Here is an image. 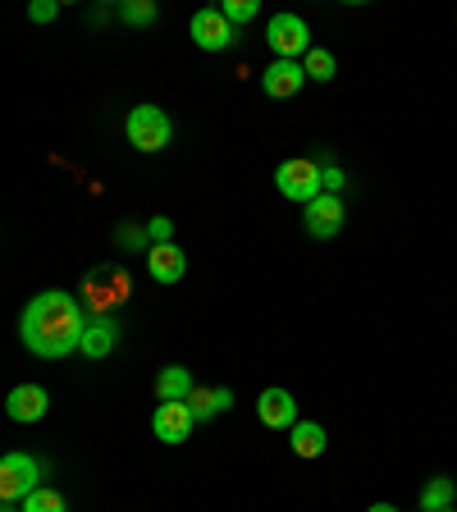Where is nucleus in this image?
<instances>
[{"label":"nucleus","instance_id":"nucleus-26","mask_svg":"<svg viewBox=\"0 0 457 512\" xmlns=\"http://www.w3.org/2000/svg\"><path fill=\"white\" fill-rule=\"evenodd\" d=\"M366 512H398V508H394V503H371Z\"/></svg>","mask_w":457,"mask_h":512},{"label":"nucleus","instance_id":"nucleus-8","mask_svg":"<svg viewBox=\"0 0 457 512\" xmlns=\"http://www.w3.org/2000/svg\"><path fill=\"white\" fill-rule=\"evenodd\" d=\"M343 197L339 192H320L316 202L307 206V215H302V220H307V234L311 238H334L343 229Z\"/></svg>","mask_w":457,"mask_h":512},{"label":"nucleus","instance_id":"nucleus-2","mask_svg":"<svg viewBox=\"0 0 457 512\" xmlns=\"http://www.w3.org/2000/svg\"><path fill=\"white\" fill-rule=\"evenodd\" d=\"M275 188L284 192L288 202H302V206H311L325 192V170H320L316 160H307V156H293V160H284L275 170Z\"/></svg>","mask_w":457,"mask_h":512},{"label":"nucleus","instance_id":"nucleus-9","mask_svg":"<svg viewBox=\"0 0 457 512\" xmlns=\"http://www.w3.org/2000/svg\"><path fill=\"white\" fill-rule=\"evenodd\" d=\"M197 426V416H192L188 403H160L156 416H151V430H156L160 444H183Z\"/></svg>","mask_w":457,"mask_h":512},{"label":"nucleus","instance_id":"nucleus-14","mask_svg":"<svg viewBox=\"0 0 457 512\" xmlns=\"http://www.w3.org/2000/svg\"><path fill=\"white\" fill-rule=\"evenodd\" d=\"M192 389H197V384H192L188 366H165V371L156 375V398L160 403H188Z\"/></svg>","mask_w":457,"mask_h":512},{"label":"nucleus","instance_id":"nucleus-21","mask_svg":"<svg viewBox=\"0 0 457 512\" xmlns=\"http://www.w3.org/2000/svg\"><path fill=\"white\" fill-rule=\"evenodd\" d=\"M256 10H261L256 0H224V5H220V14H224L229 23H234V28H238V23H252V19H256Z\"/></svg>","mask_w":457,"mask_h":512},{"label":"nucleus","instance_id":"nucleus-6","mask_svg":"<svg viewBox=\"0 0 457 512\" xmlns=\"http://www.w3.org/2000/svg\"><path fill=\"white\" fill-rule=\"evenodd\" d=\"M188 32H192V42L202 46V51H229L234 46V23L224 19L220 10H197L192 14V23H188Z\"/></svg>","mask_w":457,"mask_h":512},{"label":"nucleus","instance_id":"nucleus-25","mask_svg":"<svg viewBox=\"0 0 457 512\" xmlns=\"http://www.w3.org/2000/svg\"><path fill=\"white\" fill-rule=\"evenodd\" d=\"M339 188H343V170L330 165V170H325V192H339Z\"/></svg>","mask_w":457,"mask_h":512},{"label":"nucleus","instance_id":"nucleus-17","mask_svg":"<svg viewBox=\"0 0 457 512\" xmlns=\"http://www.w3.org/2000/svg\"><path fill=\"white\" fill-rule=\"evenodd\" d=\"M453 499H457V480L435 476L426 490H421V512H444V508H453Z\"/></svg>","mask_w":457,"mask_h":512},{"label":"nucleus","instance_id":"nucleus-19","mask_svg":"<svg viewBox=\"0 0 457 512\" xmlns=\"http://www.w3.org/2000/svg\"><path fill=\"white\" fill-rule=\"evenodd\" d=\"M23 512H69V503H64L60 490H46V485H37V490L23 499Z\"/></svg>","mask_w":457,"mask_h":512},{"label":"nucleus","instance_id":"nucleus-3","mask_svg":"<svg viewBox=\"0 0 457 512\" xmlns=\"http://www.w3.org/2000/svg\"><path fill=\"white\" fill-rule=\"evenodd\" d=\"M128 142H133V147L138 151H165L170 147V138H174V124H170V115H165V110L160 106H133L128 110Z\"/></svg>","mask_w":457,"mask_h":512},{"label":"nucleus","instance_id":"nucleus-23","mask_svg":"<svg viewBox=\"0 0 457 512\" xmlns=\"http://www.w3.org/2000/svg\"><path fill=\"white\" fill-rule=\"evenodd\" d=\"M55 14H60V5H55V0H37V5H28V19L32 23H51Z\"/></svg>","mask_w":457,"mask_h":512},{"label":"nucleus","instance_id":"nucleus-12","mask_svg":"<svg viewBox=\"0 0 457 512\" xmlns=\"http://www.w3.org/2000/svg\"><path fill=\"white\" fill-rule=\"evenodd\" d=\"M147 270L156 284H179L183 270H188V256H183L179 243H156L147 252Z\"/></svg>","mask_w":457,"mask_h":512},{"label":"nucleus","instance_id":"nucleus-4","mask_svg":"<svg viewBox=\"0 0 457 512\" xmlns=\"http://www.w3.org/2000/svg\"><path fill=\"white\" fill-rule=\"evenodd\" d=\"M266 42H270V51H275V60H298V55L311 51V28L298 14H275V19L266 23Z\"/></svg>","mask_w":457,"mask_h":512},{"label":"nucleus","instance_id":"nucleus-20","mask_svg":"<svg viewBox=\"0 0 457 512\" xmlns=\"http://www.w3.org/2000/svg\"><path fill=\"white\" fill-rule=\"evenodd\" d=\"M156 5H151V0H128L124 10H119V19L124 23H138V28H147V23H156Z\"/></svg>","mask_w":457,"mask_h":512},{"label":"nucleus","instance_id":"nucleus-16","mask_svg":"<svg viewBox=\"0 0 457 512\" xmlns=\"http://www.w3.org/2000/svg\"><path fill=\"white\" fill-rule=\"evenodd\" d=\"M229 403H234V394H229V389H192V394H188V407H192V416H197V421H211V416L224 412Z\"/></svg>","mask_w":457,"mask_h":512},{"label":"nucleus","instance_id":"nucleus-22","mask_svg":"<svg viewBox=\"0 0 457 512\" xmlns=\"http://www.w3.org/2000/svg\"><path fill=\"white\" fill-rule=\"evenodd\" d=\"M147 234H151V247H156V243H174V220H170V215H151Z\"/></svg>","mask_w":457,"mask_h":512},{"label":"nucleus","instance_id":"nucleus-1","mask_svg":"<svg viewBox=\"0 0 457 512\" xmlns=\"http://www.w3.org/2000/svg\"><path fill=\"white\" fill-rule=\"evenodd\" d=\"M87 334V316L74 302V293H60V288H46L23 307L19 320V339L28 343V352L37 357H69L74 348H83Z\"/></svg>","mask_w":457,"mask_h":512},{"label":"nucleus","instance_id":"nucleus-24","mask_svg":"<svg viewBox=\"0 0 457 512\" xmlns=\"http://www.w3.org/2000/svg\"><path fill=\"white\" fill-rule=\"evenodd\" d=\"M119 243H124V247H147L151 234H147V229H119Z\"/></svg>","mask_w":457,"mask_h":512},{"label":"nucleus","instance_id":"nucleus-10","mask_svg":"<svg viewBox=\"0 0 457 512\" xmlns=\"http://www.w3.org/2000/svg\"><path fill=\"white\" fill-rule=\"evenodd\" d=\"M256 416L270 430H293L298 426V398L288 394V389H266V394L256 398Z\"/></svg>","mask_w":457,"mask_h":512},{"label":"nucleus","instance_id":"nucleus-13","mask_svg":"<svg viewBox=\"0 0 457 512\" xmlns=\"http://www.w3.org/2000/svg\"><path fill=\"white\" fill-rule=\"evenodd\" d=\"M119 343V325L110 316H96L87 320V334H83V352L92 357V362H101V357H110Z\"/></svg>","mask_w":457,"mask_h":512},{"label":"nucleus","instance_id":"nucleus-7","mask_svg":"<svg viewBox=\"0 0 457 512\" xmlns=\"http://www.w3.org/2000/svg\"><path fill=\"white\" fill-rule=\"evenodd\" d=\"M5 412H10V421H19V426H32V421H42V416L51 412V394H46L42 384H14L10 398H5Z\"/></svg>","mask_w":457,"mask_h":512},{"label":"nucleus","instance_id":"nucleus-15","mask_svg":"<svg viewBox=\"0 0 457 512\" xmlns=\"http://www.w3.org/2000/svg\"><path fill=\"white\" fill-rule=\"evenodd\" d=\"M288 444H293L298 458H320L330 439H325V426H320V421H298V426L288 430Z\"/></svg>","mask_w":457,"mask_h":512},{"label":"nucleus","instance_id":"nucleus-5","mask_svg":"<svg viewBox=\"0 0 457 512\" xmlns=\"http://www.w3.org/2000/svg\"><path fill=\"white\" fill-rule=\"evenodd\" d=\"M32 490H37V458H28V453H5V458H0V499L23 503Z\"/></svg>","mask_w":457,"mask_h":512},{"label":"nucleus","instance_id":"nucleus-18","mask_svg":"<svg viewBox=\"0 0 457 512\" xmlns=\"http://www.w3.org/2000/svg\"><path fill=\"white\" fill-rule=\"evenodd\" d=\"M302 69H307V78H316V83H330L339 64H334V55L325 51V46H311V51L302 55Z\"/></svg>","mask_w":457,"mask_h":512},{"label":"nucleus","instance_id":"nucleus-27","mask_svg":"<svg viewBox=\"0 0 457 512\" xmlns=\"http://www.w3.org/2000/svg\"><path fill=\"white\" fill-rule=\"evenodd\" d=\"M444 512H453V508H444Z\"/></svg>","mask_w":457,"mask_h":512},{"label":"nucleus","instance_id":"nucleus-11","mask_svg":"<svg viewBox=\"0 0 457 512\" xmlns=\"http://www.w3.org/2000/svg\"><path fill=\"white\" fill-rule=\"evenodd\" d=\"M302 83H307V69H302L298 60H275L261 74V87H266L270 101H288V96H298Z\"/></svg>","mask_w":457,"mask_h":512}]
</instances>
